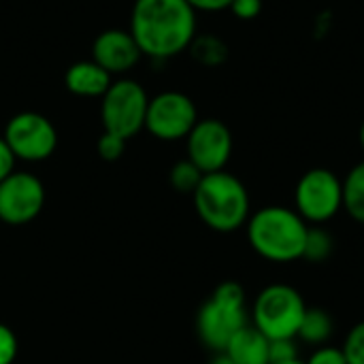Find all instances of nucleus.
Listing matches in <instances>:
<instances>
[{
	"mask_svg": "<svg viewBox=\"0 0 364 364\" xmlns=\"http://www.w3.org/2000/svg\"><path fill=\"white\" fill-rule=\"evenodd\" d=\"M358 141H360V147H363L364 151V119L363 124H360V130H358Z\"/></svg>",
	"mask_w": 364,
	"mask_h": 364,
	"instance_id": "obj_29",
	"label": "nucleus"
},
{
	"mask_svg": "<svg viewBox=\"0 0 364 364\" xmlns=\"http://www.w3.org/2000/svg\"><path fill=\"white\" fill-rule=\"evenodd\" d=\"M192 198L200 222L213 232L230 235L243 228L252 215L245 183L228 171L203 175Z\"/></svg>",
	"mask_w": 364,
	"mask_h": 364,
	"instance_id": "obj_3",
	"label": "nucleus"
},
{
	"mask_svg": "<svg viewBox=\"0 0 364 364\" xmlns=\"http://www.w3.org/2000/svg\"><path fill=\"white\" fill-rule=\"evenodd\" d=\"M203 179V173L196 164H192L188 158L179 160L177 164H173L171 173H168V181L173 186V190H177L179 194H194V190L198 188Z\"/></svg>",
	"mask_w": 364,
	"mask_h": 364,
	"instance_id": "obj_19",
	"label": "nucleus"
},
{
	"mask_svg": "<svg viewBox=\"0 0 364 364\" xmlns=\"http://www.w3.org/2000/svg\"><path fill=\"white\" fill-rule=\"evenodd\" d=\"M124 149H126V139L117 136V134H111V132H105L98 143H96V151L98 156L105 160V162H115L124 156Z\"/></svg>",
	"mask_w": 364,
	"mask_h": 364,
	"instance_id": "obj_21",
	"label": "nucleus"
},
{
	"mask_svg": "<svg viewBox=\"0 0 364 364\" xmlns=\"http://www.w3.org/2000/svg\"><path fill=\"white\" fill-rule=\"evenodd\" d=\"M149 98L136 81L122 79L111 83V87L102 96V124L105 132L117 134L122 139H132L136 132L145 128Z\"/></svg>",
	"mask_w": 364,
	"mask_h": 364,
	"instance_id": "obj_7",
	"label": "nucleus"
},
{
	"mask_svg": "<svg viewBox=\"0 0 364 364\" xmlns=\"http://www.w3.org/2000/svg\"><path fill=\"white\" fill-rule=\"evenodd\" d=\"M209 364H235L224 352H218V354H213V358L209 360Z\"/></svg>",
	"mask_w": 364,
	"mask_h": 364,
	"instance_id": "obj_28",
	"label": "nucleus"
},
{
	"mask_svg": "<svg viewBox=\"0 0 364 364\" xmlns=\"http://www.w3.org/2000/svg\"><path fill=\"white\" fill-rule=\"evenodd\" d=\"M19 354V341L17 335L0 322V364H13Z\"/></svg>",
	"mask_w": 364,
	"mask_h": 364,
	"instance_id": "obj_23",
	"label": "nucleus"
},
{
	"mask_svg": "<svg viewBox=\"0 0 364 364\" xmlns=\"http://www.w3.org/2000/svg\"><path fill=\"white\" fill-rule=\"evenodd\" d=\"M194 11H224L230 9L232 0H188Z\"/></svg>",
	"mask_w": 364,
	"mask_h": 364,
	"instance_id": "obj_27",
	"label": "nucleus"
},
{
	"mask_svg": "<svg viewBox=\"0 0 364 364\" xmlns=\"http://www.w3.org/2000/svg\"><path fill=\"white\" fill-rule=\"evenodd\" d=\"M15 171V156L11 154L9 145L0 136V183Z\"/></svg>",
	"mask_w": 364,
	"mask_h": 364,
	"instance_id": "obj_26",
	"label": "nucleus"
},
{
	"mask_svg": "<svg viewBox=\"0 0 364 364\" xmlns=\"http://www.w3.org/2000/svg\"><path fill=\"white\" fill-rule=\"evenodd\" d=\"M188 160L200 168L203 175L226 171L232 156V132L220 119H198L186 136Z\"/></svg>",
	"mask_w": 364,
	"mask_h": 364,
	"instance_id": "obj_11",
	"label": "nucleus"
},
{
	"mask_svg": "<svg viewBox=\"0 0 364 364\" xmlns=\"http://www.w3.org/2000/svg\"><path fill=\"white\" fill-rule=\"evenodd\" d=\"M333 252H335V237L324 226H309L305 250H303V260L311 264H322L333 256Z\"/></svg>",
	"mask_w": 364,
	"mask_h": 364,
	"instance_id": "obj_18",
	"label": "nucleus"
},
{
	"mask_svg": "<svg viewBox=\"0 0 364 364\" xmlns=\"http://www.w3.org/2000/svg\"><path fill=\"white\" fill-rule=\"evenodd\" d=\"M299 360V348L296 339H275L269 346V363L284 364Z\"/></svg>",
	"mask_w": 364,
	"mask_h": 364,
	"instance_id": "obj_22",
	"label": "nucleus"
},
{
	"mask_svg": "<svg viewBox=\"0 0 364 364\" xmlns=\"http://www.w3.org/2000/svg\"><path fill=\"white\" fill-rule=\"evenodd\" d=\"M333 331H335V320L331 318V314H328L326 309L307 307L296 339L303 341L305 346L322 348V346H326L328 339L333 337Z\"/></svg>",
	"mask_w": 364,
	"mask_h": 364,
	"instance_id": "obj_15",
	"label": "nucleus"
},
{
	"mask_svg": "<svg viewBox=\"0 0 364 364\" xmlns=\"http://www.w3.org/2000/svg\"><path fill=\"white\" fill-rule=\"evenodd\" d=\"M64 81L73 94L85 96V98L105 96V92L111 87V75L102 66H98L94 60H83V62L73 64Z\"/></svg>",
	"mask_w": 364,
	"mask_h": 364,
	"instance_id": "obj_14",
	"label": "nucleus"
},
{
	"mask_svg": "<svg viewBox=\"0 0 364 364\" xmlns=\"http://www.w3.org/2000/svg\"><path fill=\"white\" fill-rule=\"evenodd\" d=\"M92 53L94 62L102 66L109 75L130 70L141 58V49L130 30H107L98 34Z\"/></svg>",
	"mask_w": 364,
	"mask_h": 364,
	"instance_id": "obj_12",
	"label": "nucleus"
},
{
	"mask_svg": "<svg viewBox=\"0 0 364 364\" xmlns=\"http://www.w3.org/2000/svg\"><path fill=\"white\" fill-rule=\"evenodd\" d=\"M45 207V186L28 171H13L0 183V220L9 226L30 224Z\"/></svg>",
	"mask_w": 364,
	"mask_h": 364,
	"instance_id": "obj_10",
	"label": "nucleus"
},
{
	"mask_svg": "<svg viewBox=\"0 0 364 364\" xmlns=\"http://www.w3.org/2000/svg\"><path fill=\"white\" fill-rule=\"evenodd\" d=\"M198 122L196 105L181 92H162L149 98L145 128L160 141H179L190 134Z\"/></svg>",
	"mask_w": 364,
	"mask_h": 364,
	"instance_id": "obj_9",
	"label": "nucleus"
},
{
	"mask_svg": "<svg viewBox=\"0 0 364 364\" xmlns=\"http://www.w3.org/2000/svg\"><path fill=\"white\" fill-rule=\"evenodd\" d=\"M243 326H247L245 290L237 282H222L196 314V335L207 350L218 354Z\"/></svg>",
	"mask_w": 364,
	"mask_h": 364,
	"instance_id": "obj_4",
	"label": "nucleus"
},
{
	"mask_svg": "<svg viewBox=\"0 0 364 364\" xmlns=\"http://www.w3.org/2000/svg\"><path fill=\"white\" fill-rule=\"evenodd\" d=\"M343 209L354 222L364 224V160L352 166L343 179Z\"/></svg>",
	"mask_w": 364,
	"mask_h": 364,
	"instance_id": "obj_16",
	"label": "nucleus"
},
{
	"mask_svg": "<svg viewBox=\"0 0 364 364\" xmlns=\"http://www.w3.org/2000/svg\"><path fill=\"white\" fill-rule=\"evenodd\" d=\"M230 11H232L235 17H239L243 21H250V19H256L260 15L262 0H232Z\"/></svg>",
	"mask_w": 364,
	"mask_h": 364,
	"instance_id": "obj_25",
	"label": "nucleus"
},
{
	"mask_svg": "<svg viewBox=\"0 0 364 364\" xmlns=\"http://www.w3.org/2000/svg\"><path fill=\"white\" fill-rule=\"evenodd\" d=\"M307 303L303 294L288 284H271L258 292L252 305V326L269 341L296 339L305 318Z\"/></svg>",
	"mask_w": 364,
	"mask_h": 364,
	"instance_id": "obj_5",
	"label": "nucleus"
},
{
	"mask_svg": "<svg viewBox=\"0 0 364 364\" xmlns=\"http://www.w3.org/2000/svg\"><path fill=\"white\" fill-rule=\"evenodd\" d=\"M4 143L9 145L15 160L43 162L58 147L55 126L41 113L23 111L9 119L4 128Z\"/></svg>",
	"mask_w": 364,
	"mask_h": 364,
	"instance_id": "obj_8",
	"label": "nucleus"
},
{
	"mask_svg": "<svg viewBox=\"0 0 364 364\" xmlns=\"http://www.w3.org/2000/svg\"><path fill=\"white\" fill-rule=\"evenodd\" d=\"M341 350L348 364H364V320L346 335Z\"/></svg>",
	"mask_w": 364,
	"mask_h": 364,
	"instance_id": "obj_20",
	"label": "nucleus"
},
{
	"mask_svg": "<svg viewBox=\"0 0 364 364\" xmlns=\"http://www.w3.org/2000/svg\"><path fill=\"white\" fill-rule=\"evenodd\" d=\"M284 364H305L303 360H292V363H284Z\"/></svg>",
	"mask_w": 364,
	"mask_h": 364,
	"instance_id": "obj_30",
	"label": "nucleus"
},
{
	"mask_svg": "<svg viewBox=\"0 0 364 364\" xmlns=\"http://www.w3.org/2000/svg\"><path fill=\"white\" fill-rule=\"evenodd\" d=\"M130 34L141 53L154 60L173 58L196 36V11L188 0H136Z\"/></svg>",
	"mask_w": 364,
	"mask_h": 364,
	"instance_id": "obj_1",
	"label": "nucleus"
},
{
	"mask_svg": "<svg viewBox=\"0 0 364 364\" xmlns=\"http://www.w3.org/2000/svg\"><path fill=\"white\" fill-rule=\"evenodd\" d=\"M269 346L271 341L258 328L247 324L230 339L224 354L235 364H271Z\"/></svg>",
	"mask_w": 364,
	"mask_h": 364,
	"instance_id": "obj_13",
	"label": "nucleus"
},
{
	"mask_svg": "<svg viewBox=\"0 0 364 364\" xmlns=\"http://www.w3.org/2000/svg\"><path fill=\"white\" fill-rule=\"evenodd\" d=\"M307 230L309 224L296 213V209L282 205H269L254 211L245 224L252 250L275 264L303 260Z\"/></svg>",
	"mask_w": 364,
	"mask_h": 364,
	"instance_id": "obj_2",
	"label": "nucleus"
},
{
	"mask_svg": "<svg viewBox=\"0 0 364 364\" xmlns=\"http://www.w3.org/2000/svg\"><path fill=\"white\" fill-rule=\"evenodd\" d=\"M296 213L314 226H324L343 209V179L331 168H309L294 188Z\"/></svg>",
	"mask_w": 364,
	"mask_h": 364,
	"instance_id": "obj_6",
	"label": "nucleus"
},
{
	"mask_svg": "<svg viewBox=\"0 0 364 364\" xmlns=\"http://www.w3.org/2000/svg\"><path fill=\"white\" fill-rule=\"evenodd\" d=\"M192 51V58L203 64V66H222L228 58V47L222 38L213 36V34H203V36H194V41L188 47Z\"/></svg>",
	"mask_w": 364,
	"mask_h": 364,
	"instance_id": "obj_17",
	"label": "nucleus"
},
{
	"mask_svg": "<svg viewBox=\"0 0 364 364\" xmlns=\"http://www.w3.org/2000/svg\"><path fill=\"white\" fill-rule=\"evenodd\" d=\"M305 364H348V360H346L341 348L322 346V348H318V350L309 356V360Z\"/></svg>",
	"mask_w": 364,
	"mask_h": 364,
	"instance_id": "obj_24",
	"label": "nucleus"
}]
</instances>
